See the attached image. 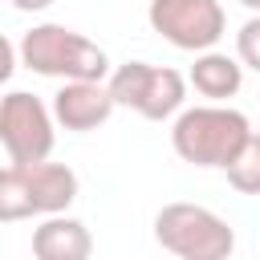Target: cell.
<instances>
[{
  "label": "cell",
  "instance_id": "cell-15",
  "mask_svg": "<svg viewBox=\"0 0 260 260\" xmlns=\"http://www.w3.org/2000/svg\"><path fill=\"white\" fill-rule=\"evenodd\" d=\"M53 0H12V8H20V12H45Z\"/></svg>",
  "mask_w": 260,
  "mask_h": 260
},
{
  "label": "cell",
  "instance_id": "cell-11",
  "mask_svg": "<svg viewBox=\"0 0 260 260\" xmlns=\"http://www.w3.org/2000/svg\"><path fill=\"white\" fill-rule=\"evenodd\" d=\"M37 215V199H32V183L24 162H8L0 167V223H20Z\"/></svg>",
  "mask_w": 260,
  "mask_h": 260
},
{
  "label": "cell",
  "instance_id": "cell-5",
  "mask_svg": "<svg viewBox=\"0 0 260 260\" xmlns=\"http://www.w3.org/2000/svg\"><path fill=\"white\" fill-rule=\"evenodd\" d=\"M53 142H57V122L37 93L12 89L0 98V146L8 162H41L53 154Z\"/></svg>",
  "mask_w": 260,
  "mask_h": 260
},
{
  "label": "cell",
  "instance_id": "cell-13",
  "mask_svg": "<svg viewBox=\"0 0 260 260\" xmlns=\"http://www.w3.org/2000/svg\"><path fill=\"white\" fill-rule=\"evenodd\" d=\"M236 57H240L244 69H256L260 73V12H252L240 24V32H236Z\"/></svg>",
  "mask_w": 260,
  "mask_h": 260
},
{
  "label": "cell",
  "instance_id": "cell-3",
  "mask_svg": "<svg viewBox=\"0 0 260 260\" xmlns=\"http://www.w3.org/2000/svg\"><path fill=\"white\" fill-rule=\"evenodd\" d=\"M154 244L179 260H223L236 252V228L203 203H162L154 215Z\"/></svg>",
  "mask_w": 260,
  "mask_h": 260
},
{
  "label": "cell",
  "instance_id": "cell-8",
  "mask_svg": "<svg viewBox=\"0 0 260 260\" xmlns=\"http://www.w3.org/2000/svg\"><path fill=\"white\" fill-rule=\"evenodd\" d=\"M89 252H93L89 228L65 211L41 215V223L32 228V256L37 260H85Z\"/></svg>",
  "mask_w": 260,
  "mask_h": 260
},
{
  "label": "cell",
  "instance_id": "cell-16",
  "mask_svg": "<svg viewBox=\"0 0 260 260\" xmlns=\"http://www.w3.org/2000/svg\"><path fill=\"white\" fill-rule=\"evenodd\" d=\"M240 4H244L248 12H260V0H240Z\"/></svg>",
  "mask_w": 260,
  "mask_h": 260
},
{
  "label": "cell",
  "instance_id": "cell-7",
  "mask_svg": "<svg viewBox=\"0 0 260 260\" xmlns=\"http://www.w3.org/2000/svg\"><path fill=\"white\" fill-rule=\"evenodd\" d=\"M53 122L73 130V134H89L98 126L110 122V114L118 110L106 81H93V77H73V81H61V89L53 93Z\"/></svg>",
  "mask_w": 260,
  "mask_h": 260
},
{
  "label": "cell",
  "instance_id": "cell-2",
  "mask_svg": "<svg viewBox=\"0 0 260 260\" xmlns=\"http://www.w3.org/2000/svg\"><path fill=\"white\" fill-rule=\"evenodd\" d=\"M16 57L24 69H32L41 77H57V81H73V77L106 81V73H110L106 49L65 24H32L20 37Z\"/></svg>",
  "mask_w": 260,
  "mask_h": 260
},
{
  "label": "cell",
  "instance_id": "cell-1",
  "mask_svg": "<svg viewBox=\"0 0 260 260\" xmlns=\"http://www.w3.org/2000/svg\"><path fill=\"white\" fill-rule=\"evenodd\" d=\"M252 134L248 114L223 102L207 106H183L171 122V146L183 162L203 171H223V162L240 150V142Z\"/></svg>",
  "mask_w": 260,
  "mask_h": 260
},
{
  "label": "cell",
  "instance_id": "cell-10",
  "mask_svg": "<svg viewBox=\"0 0 260 260\" xmlns=\"http://www.w3.org/2000/svg\"><path fill=\"white\" fill-rule=\"evenodd\" d=\"M28 171V183H32V199H37V215H53V211H69L81 183H77V171L65 167V162H24Z\"/></svg>",
  "mask_w": 260,
  "mask_h": 260
},
{
  "label": "cell",
  "instance_id": "cell-9",
  "mask_svg": "<svg viewBox=\"0 0 260 260\" xmlns=\"http://www.w3.org/2000/svg\"><path fill=\"white\" fill-rule=\"evenodd\" d=\"M187 85L207 102H228L244 85V65L240 57H228L219 49H203L195 53V65L187 69Z\"/></svg>",
  "mask_w": 260,
  "mask_h": 260
},
{
  "label": "cell",
  "instance_id": "cell-6",
  "mask_svg": "<svg viewBox=\"0 0 260 260\" xmlns=\"http://www.w3.org/2000/svg\"><path fill=\"white\" fill-rule=\"evenodd\" d=\"M146 20L167 45L183 53L215 49L219 37L228 32V16L219 0H150Z\"/></svg>",
  "mask_w": 260,
  "mask_h": 260
},
{
  "label": "cell",
  "instance_id": "cell-4",
  "mask_svg": "<svg viewBox=\"0 0 260 260\" xmlns=\"http://www.w3.org/2000/svg\"><path fill=\"white\" fill-rule=\"evenodd\" d=\"M106 89L114 106L134 110L146 122L175 118L187 102V77L171 65H150V61H122L106 73Z\"/></svg>",
  "mask_w": 260,
  "mask_h": 260
},
{
  "label": "cell",
  "instance_id": "cell-12",
  "mask_svg": "<svg viewBox=\"0 0 260 260\" xmlns=\"http://www.w3.org/2000/svg\"><path fill=\"white\" fill-rule=\"evenodd\" d=\"M223 175H228V183L240 191V195H260V134L252 130L244 142H240V150L223 162Z\"/></svg>",
  "mask_w": 260,
  "mask_h": 260
},
{
  "label": "cell",
  "instance_id": "cell-14",
  "mask_svg": "<svg viewBox=\"0 0 260 260\" xmlns=\"http://www.w3.org/2000/svg\"><path fill=\"white\" fill-rule=\"evenodd\" d=\"M16 65H20V57H16V45H12V41L0 32V85H4V81L16 73Z\"/></svg>",
  "mask_w": 260,
  "mask_h": 260
}]
</instances>
